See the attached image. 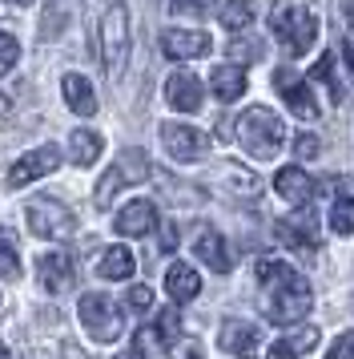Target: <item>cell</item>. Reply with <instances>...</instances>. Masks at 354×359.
I'll return each mask as SVG.
<instances>
[{
  "label": "cell",
  "mask_w": 354,
  "mask_h": 359,
  "mask_svg": "<svg viewBox=\"0 0 354 359\" xmlns=\"http://www.w3.org/2000/svg\"><path fill=\"white\" fill-rule=\"evenodd\" d=\"M257 283L266 287V315L278 327L302 323L314 307V291L302 275H294V266L282 259H262L257 262Z\"/></svg>",
  "instance_id": "1"
},
{
  "label": "cell",
  "mask_w": 354,
  "mask_h": 359,
  "mask_svg": "<svg viewBox=\"0 0 354 359\" xmlns=\"http://www.w3.org/2000/svg\"><path fill=\"white\" fill-rule=\"evenodd\" d=\"M238 142L246 146L250 158L270 162V158H278V149L286 146V126L270 105H254L238 117Z\"/></svg>",
  "instance_id": "2"
},
{
  "label": "cell",
  "mask_w": 354,
  "mask_h": 359,
  "mask_svg": "<svg viewBox=\"0 0 354 359\" xmlns=\"http://www.w3.org/2000/svg\"><path fill=\"white\" fill-rule=\"evenodd\" d=\"M274 36L282 41V49L290 57H306V53L314 49V41H318V17L302 8V4H286V8H274Z\"/></svg>",
  "instance_id": "3"
},
{
  "label": "cell",
  "mask_w": 354,
  "mask_h": 359,
  "mask_svg": "<svg viewBox=\"0 0 354 359\" xmlns=\"http://www.w3.org/2000/svg\"><path fill=\"white\" fill-rule=\"evenodd\" d=\"M80 327L89 331V339L97 343H117L121 339V331H125V315L121 307L113 303L109 294H80Z\"/></svg>",
  "instance_id": "4"
},
{
  "label": "cell",
  "mask_w": 354,
  "mask_h": 359,
  "mask_svg": "<svg viewBox=\"0 0 354 359\" xmlns=\"http://www.w3.org/2000/svg\"><path fill=\"white\" fill-rule=\"evenodd\" d=\"M101 57H105L109 77H121V69L129 61V13L121 0L109 4L101 17Z\"/></svg>",
  "instance_id": "5"
},
{
  "label": "cell",
  "mask_w": 354,
  "mask_h": 359,
  "mask_svg": "<svg viewBox=\"0 0 354 359\" xmlns=\"http://www.w3.org/2000/svg\"><path fill=\"white\" fill-rule=\"evenodd\" d=\"M24 218H29V230L41 234V238H69L73 234V210L48 194L32 198L29 206H24Z\"/></svg>",
  "instance_id": "6"
},
{
  "label": "cell",
  "mask_w": 354,
  "mask_h": 359,
  "mask_svg": "<svg viewBox=\"0 0 354 359\" xmlns=\"http://www.w3.org/2000/svg\"><path fill=\"white\" fill-rule=\"evenodd\" d=\"M161 146H165V154L174 158V162L190 165V162H201L206 158V133L193 130V126H181V121H165L161 126Z\"/></svg>",
  "instance_id": "7"
},
{
  "label": "cell",
  "mask_w": 354,
  "mask_h": 359,
  "mask_svg": "<svg viewBox=\"0 0 354 359\" xmlns=\"http://www.w3.org/2000/svg\"><path fill=\"white\" fill-rule=\"evenodd\" d=\"M218 343H222V351L238 359H257L262 355V327L250 323V319H229L218 331Z\"/></svg>",
  "instance_id": "8"
},
{
  "label": "cell",
  "mask_w": 354,
  "mask_h": 359,
  "mask_svg": "<svg viewBox=\"0 0 354 359\" xmlns=\"http://www.w3.org/2000/svg\"><path fill=\"white\" fill-rule=\"evenodd\" d=\"M57 165H61V149H57V146L32 149V154H24V158L8 170V186L20 190V186H29V182H36V178H48Z\"/></svg>",
  "instance_id": "9"
},
{
  "label": "cell",
  "mask_w": 354,
  "mask_h": 359,
  "mask_svg": "<svg viewBox=\"0 0 354 359\" xmlns=\"http://www.w3.org/2000/svg\"><path fill=\"white\" fill-rule=\"evenodd\" d=\"M274 85L282 89V101H286L290 109H294V117H302V121H314V117H318V101H314L310 85H306L298 73H290V69H278V73H274Z\"/></svg>",
  "instance_id": "10"
},
{
  "label": "cell",
  "mask_w": 354,
  "mask_h": 359,
  "mask_svg": "<svg viewBox=\"0 0 354 359\" xmlns=\"http://www.w3.org/2000/svg\"><path fill=\"white\" fill-rule=\"evenodd\" d=\"M161 53L169 61H197L209 53V36L201 29H165L161 33Z\"/></svg>",
  "instance_id": "11"
},
{
  "label": "cell",
  "mask_w": 354,
  "mask_h": 359,
  "mask_svg": "<svg viewBox=\"0 0 354 359\" xmlns=\"http://www.w3.org/2000/svg\"><path fill=\"white\" fill-rule=\"evenodd\" d=\"M165 101L174 105L177 114H197L201 109V101H206V93H201V81L193 77V73H169V81H165Z\"/></svg>",
  "instance_id": "12"
},
{
  "label": "cell",
  "mask_w": 354,
  "mask_h": 359,
  "mask_svg": "<svg viewBox=\"0 0 354 359\" xmlns=\"http://www.w3.org/2000/svg\"><path fill=\"white\" fill-rule=\"evenodd\" d=\"M36 278H41V287L48 294H61L73 287V259L64 255V250H48L36 259Z\"/></svg>",
  "instance_id": "13"
},
{
  "label": "cell",
  "mask_w": 354,
  "mask_h": 359,
  "mask_svg": "<svg viewBox=\"0 0 354 359\" xmlns=\"http://www.w3.org/2000/svg\"><path fill=\"white\" fill-rule=\"evenodd\" d=\"M153 222H157V206H153L149 198H133L129 206H121L113 230H117V234H125V238H141V234L153 230Z\"/></svg>",
  "instance_id": "14"
},
{
  "label": "cell",
  "mask_w": 354,
  "mask_h": 359,
  "mask_svg": "<svg viewBox=\"0 0 354 359\" xmlns=\"http://www.w3.org/2000/svg\"><path fill=\"white\" fill-rule=\"evenodd\" d=\"M274 190L286 198V202H294V206H306L310 194H314V182H310V174L298 170V165H282V170L274 174Z\"/></svg>",
  "instance_id": "15"
},
{
  "label": "cell",
  "mask_w": 354,
  "mask_h": 359,
  "mask_svg": "<svg viewBox=\"0 0 354 359\" xmlns=\"http://www.w3.org/2000/svg\"><path fill=\"white\" fill-rule=\"evenodd\" d=\"M193 250H197V259L206 262L209 271H218V275H225V271L234 266V255H229V246H225V238L218 230H201L197 243H193Z\"/></svg>",
  "instance_id": "16"
},
{
  "label": "cell",
  "mask_w": 354,
  "mask_h": 359,
  "mask_svg": "<svg viewBox=\"0 0 354 359\" xmlns=\"http://www.w3.org/2000/svg\"><path fill=\"white\" fill-rule=\"evenodd\" d=\"M165 291H169V299H174V303H193V299L201 294V278H197V271H193V266L174 262V266L165 271Z\"/></svg>",
  "instance_id": "17"
},
{
  "label": "cell",
  "mask_w": 354,
  "mask_h": 359,
  "mask_svg": "<svg viewBox=\"0 0 354 359\" xmlns=\"http://www.w3.org/2000/svg\"><path fill=\"white\" fill-rule=\"evenodd\" d=\"M64 101H69V109L77 117H93L97 114V93H93V85H89V77H80V73H64Z\"/></svg>",
  "instance_id": "18"
},
{
  "label": "cell",
  "mask_w": 354,
  "mask_h": 359,
  "mask_svg": "<svg viewBox=\"0 0 354 359\" xmlns=\"http://www.w3.org/2000/svg\"><path fill=\"white\" fill-rule=\"evenodd\" d=\"M274 234H278V243L286 246V250H294V255H314V250H318V238H314L310 222H294V218H282V222L274 226Z\"/></svg>",
  "instance_id": "19"
},
{
  "label": "cell",
  "mask_w": 354,
  "mask_h": 359,
  "mask_svg": "<svg viewBox=\"0 0 354 359\" xmlns=\"http://www.w3.org/2000/svg\"><path fill=\"white\" fill-rule=\"evenodd\" d=\"M318 343V327H310V323H302L294 335H282L278 343H270V351H266V359H298V355H306L310 347Z\"/></svg>",
  "instance_id": "20"
},
{
  "label": "cell",
  "mask_w": 354,
  "mask_h": 359,
  "mask_svg": "<svg viewBox=\"0 0 354 359\" xmlns=\"http://www.w3.org/2000/svg\"><path fill=\"white\" fill-rule=\"evenodd\" d=\"M209 85H213V97L218 101H238L241 93H246V69L241 65H218L213 77H209Z\"/></svg>",
  "instance_id": "21"
},
{
  "label": "cell",
  "mask_w": 354,
  "mask_h": 359,
  "mask_svg": "<svg viewBox=\"0 0 354 359\" xmlns=\"http://www.w3.org/2000/svg\"><path fill=\"white\" fill-rule=\"evenodd\" d=\"M101 278H133L137 271V259H133V250L129 246H109L105 255H101Z\"/></svg>",
  "instance_id": "22"
},
{
  "label": "cell",
  "mask_w": 354,
  "mask_h": 359,
  "mask_svg": "<svg viewBox=\"0 0 354 359\" xmlns=\"http://www.w3.org/2000/svg\"><path fill=\"white\" fill-rule=\"evenodd\" d=\"M101 149H105V142L93 130H73V137H69V158L77 165H93L101 158Z\"/></svg>",
  "instance_id": "23"
},
{
  "label": "cell",
  "mask_w": 354,
  "mask_h": 359,
  "mask_svg": "<svg viewBox=\"0 0 354 359\" xmlns=\"http://www.w3.org/2000/svg\"><path fill=\"white\" fill-rule=\"evenodd\" d=\"M229 182V194H238V198H254L257 194V178L254 174H246L241 165H234V162H222L218 170H213V182Z\"/></svg>",
  "instance_id": "24"
},
{
  "label": "cell",
  "mask_w": 354,
  "mask_h": 359,
  "mask_svg": "<svg viewBox=\"0 0 354 359\" xmlns=\"http://www.w3.org/2000/svg\"><path fill=\"white\" fill-rule=\"evenodd\" d=\"M145 335H149V339H157L161 347H174V343L181 339V315H177V311H161Z\"/></svg>",
  "instance_id": "25"
},
{
  "label": "cell",
  "mask_w": 354,
  "mask_h": 359,
  "mask_svg": "<svg viewBox=\"0 0 354 359\" xmlns=\"http://www.w3.org/2000/svg\"><path fill=\"white\" fill-rule=\"evenodd\" d=\"M218 17H222V25L229 33H246L250 20H254V4H250V0H229V4H222Z\"/></svg>",
  "instance_id": "26"
},
{
  "label": "cell",
  "mask_w": 354,
  "mask_h": 359,
  "mask_svg": "<svg viewBox=\"0 0 354 359\" xmlns=\"http://www.w3.org/2000/svg\"><path fill=\"white\" fill-rule=\"evenodd\" d=\"M330 230L334 234H354V194H346V190L330 206Z\"/></svg>",
  "instance_id": "27"
},
{
  "label": "cell",
  "mask_w": 354,
  "mask_h": 359,
  "mask_svg": "<svg viewBox=\"0 0 354 359\" xmlns=\"http://www.w3.org/2000/svg\"><path fill=\"white\" fill-rule=\"evenodd\" d=\"M117 170H121V178L125 182H145L149 178V162H145L141 149H125L121 162H117Z\"/></svg>",
  "instance_id": "28"
},
{
  "label": "cell",
  "mask_w": 354,
  "mask_h": 359,
  "mask_svg": "<svg viewBox=\"0 0 354 359\" xmlns=\"http://www.w3.org/2000/svg\"><path fill=\"white\" fill-rule=\"evenodd\" d=\"M117 186H125V178H121V170L113 165L105 178L97 182V194H93V202H97V210H109L113 206V198H117Z\"/></svg>",
  "instance_id": "29"
},
{
  "label": "cell",
  "mask_w": 354,
  "mask_h": 359,
  "mask_svg": "<svg viewBox=\"0 0 354 359\" xmlns=\"http://www.w3.org/2000/svg\"><path fill=\"white\" fill-rule=\"evenodd\" d=\"M16 61H20V41H16L13 33H0V77L13 73Z\"/></svg>",
  "instance_id": "30"
},
{
  "label": "cell",
  "mask_w": 354,
  "mask_h": 359,
  "mask_svg": "<svg viewBox=\"0 0 354 359\" xmlns=\"http://www.w3.org/2000/svg\"><path fill=\"white\" fill-rule=\"evenodd\" d=\"M326 359H354V331H342V335L330 343Z\"/></svg>",
  "instance_id": "31"
},
{
  "label": "cell",
  "mask_w": 354,
  "mask_h": 359,
  "mask_svg": "<svg viewBox=\"0 0 354 359\" xmlns=\"http://www.w3.org/2000/svg\"><path fill=\"white\" fill-rule=\"evenodd\" d=\"M20 275V259L8 243H0V278H16Z\"/></svg>",
  "instance_id": "32"
},
{
  "label": "cell",
  "mask_w": 354,
  "mask_h": 359,
  "mask_svg": "<svg viewBox=\"0 0 354 359\" xmlns=\"http://www.w3.org/2000/svg\"><path fill=\"white\" fill-rule=\"evenodd\" d=\"M133 311H149L153 307V291L149 287H129V299H125Z\"/></svg>",
  "instance_id": "33"
},
{
  "label": "cell",
  "mask_w": 354,
  "mask_h": 359,
  "mask_svg": "<svg viewBox=\"0 0 354 359\" xmlns=\"http://www.w3.org/2000/svg\"><path fill=\"white\" fill-rule=\"evenodd\" d=\"M318 149H322V142L314 137V133H302V137H294V154H298V158H314Z\"/></svg>",
  "instance_id": "34"
},
{
  "label": "cell",
  "mask_w": 354,
  "mask_h": 359,
  "mask_svg": "<svg viewBox=\"0 0 354 359\" xmlns=\"http://www.w3.org/2000/svg\"><path fill=\"white\" fill-rule=\"evenodd\" d=\"M213 0H174V13H206Z\"/></svg>",
  "instance_id": "35"
},
{
  "label": "cell",
  "mask_w": 354,
  "mask_h": 359,
  "mask_svg": "<svg viewBox=\"0 0 354 359\" xmlns=\"http://www.w3.org/2000/svg\"><path fill=\"white\" fill-rule=\"evenodd\" d=\"M174 359H206V355H201V347H197V343H177Z\"/></svg>",
  "instance_id": "36"
},
{
  "label": "cell",
  "mask_w": 354,
  "mask_h": 359,
  "mask_svg": "<svg viewBox=\"0 0 354 359\" xmlns=\"http://www.w3.org/2000/svg\"><path fill=\"white\" fill-rule=\"evenodd\" d=\"M174 246H177V230L165 226L161 230V255H174Z\"/></svg>",
  "instance_id": "37"
},
{
  "label": "cell",
  "mask_w": 354,
  "mask_h": 359,
  "mask_svg": "<svg viewBox=\"0 0 354 359\" xmlns=\"http://www.w3.org/2000/svg\"><path fill=\"white\" fill-rule=\"evenodd\" d=\"M8 114H13V97H8V93H0V121H4Z\"/></svg>",
  "instance_id": "38"
},
{
  "label": "cell",
  "mask_w": 354,
  "mask_h": 359,
  "mask_svg": "<svg viewBox=\"0 0 354 359\" xmlns=\"http://www.w3.org/2000/svg\"><path fill=\"white\" fill-rule=\"evenodd\" d=\"M117 359H145V351H141V347H129V351H121Z\"/></svg>",
  "instance_id": "39"
},
{
  "label": "cell",
  "mask_w": 354,
  "mask_h": 359,
  "mask_svg": "<svg viewBox=\"0 0 354 359\" xmlns=\"http://www.w3.org/2000/svg\"><path fill=\"white\" fill-rule=\"evenodd\" d=\"M8 4H16V8H29L32 0H8Z\"/></svg>",
  "instance_id": "40"
},
{
  "label": "cell",
  "mask_w": 354,
  "mask_h": 359,
  "mask_svg": "<svg viewBox=\"0 0 354 359\" xmlns=\"http://www.w3.org/2000/svg\"><path fill=\"white\" fill-rule=\"evenodd\" d=\"M0 359H13V355H8V347H4V343H0Z\"/></svg>",
  "instance_id": "41"
}]
</instances>
